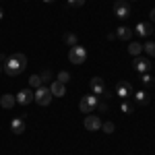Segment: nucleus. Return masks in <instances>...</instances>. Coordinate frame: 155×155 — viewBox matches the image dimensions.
<instances>
[{"mask_svg": "<svg viewBox=\"0 0 155 155\" xmlns=\"http://www.w3.org/2000/svg\"><path fill=\"white\" fill-rule=\"evenodd\" d=\"M132 97H134V101H137L139 106H147V104H149V95H147V91H145V89L134 91V93H132Z\"/></svg>", "mask_w": 155, "mask_h": 155, "instance_id": "obj_15", "label": "nucleus"}, {"mask_svg": "<svg viewBox=\"0 0 155 155\" xmlns=\"http://www.w3.org/2000/svg\"><path fill=\"white\" fill-rule=\"evenodd\" d=\"M15 104H17V99H15V95H11V93H4V95L0 97V106L4 107V110L15 107Z\"/></svg>", "mask_w": 155, "mask_h": 155, "instance_id": "obj_16", "label": "nucleus"}, {"mask_svg": "<svg viewBox=\"0 0 155 155\" xmlns=\"http://www.w3.org/2000/svg\"><path fill=\"white\" fill-rule=\"evenodd\" d=\"M2 17H4V11H2V8H0V19H2Z\"/></svg>", "mask_w": 155, "mask_h": 155, "instance_id": "obj_30", "label": "nucleus"}, {"mask_svg": "<svg viewBox=\"0 0 155 155\" xmlns=\"http://www.w3.org/2000/svg\"><path fill=\"white\" fill-rule=\"evenodd\" d=\"M120 110H122L124 114H132V104H130V101H126V99H122V104H120Z\"/></svg>", "mask_w": 155, "mask_h": 155, "instance_id": "obj_24", "label": "nucleus"}, {"mask_svg": "<svg viewBox=\"0 0 155 155\" xmlns=\"http://www.w3.org/2000/svg\"><path fill=\"white\" fill-rule=\"evenodd\" d=\"M132 2H134V0H132Z\"/></svg>", "mask_w": 155, "mask_h": 155, "instance_id": "obj_34", "label": "nucleus"}, {"mask_svg": "<svg viewBox=\"0 0 155 155\" xmlns=\"http://www.w3.org/2000/svg\"><path fill=\"white\" fill-rule=\"evenodd\" d=\"M41 77H39V74H31V77H29V89H33V91H35V89H39V87H41Z\"/></svg>", "mask_w": 155, "mask_h": 155, "instance_id": "obj_17", "label": "nucleus"}, {"mask_svg": "<svg viewBox=\"0 0 155 155\" xmlns=\"http://www.w3.org/2000/svg\"><path fill=\"white\" fill-rule=\"evenodd\" d=\"M116 37L122 39V41H128V39L132 37V29H130V27H126V25H122V27L116 29Z\"/></svg>", "mask_w": 155, "mask_h": 155, "instance_id": "obj_14", "label": "nucleus"}, {"mask_svg": "<svg viewBox=\"0 0 155 155\" xmlns=\"http://www.w3.org/2000/svg\"><path fill=\"white\" fill-rule=\"evenodd\" d=\"M134 33L141 35V37H149L153 33V27H151L149 21H141V23H137V27H134Z\"/></svg>", "mask_w": 155, "mask_h": 155, "instance_id": "obj_11", "label": "nucleus"}, {"mask_svg": "<svg viewBox=\"0 0 155 155\" xmlns=\"http://www.w3.org/2000/svg\"><path fill=\"white\" fill-rule=\"evenodd\" d=\"M44 2H54V0H44Z\"/></svg>", "mask_w": 155, "mask_h": 155, "instance_id": "obj_31", "label": "nucleus"}, {"mask_svg": "<svg viewBox=\"0 0 155 155\" xmlns=\"http://www.w3.org/2000/svg\"><path fill=\"white\" fill-rule=\"evenodd\" d=\"M11 130L15 134H23L25 132V120L23 118H12L11 120Z\"/></svg>", "mask_w": 155, "mask_h": 155, "instance_id": "obj_13", "label": "nucleus"}, {"mask_svg": "<svg viewBox=\"0 0 155 155\" xmlns=\"http://www.w3.org/2000/svg\"><path fill=\"white\" fill-rule=\"evenodd\" d=\"M141 83H143V87H149V85L155 83V79L151 77V72H143L141 74Z\"/></svg>", "mask_w": 155, "mask_h": 155, "instance_id": "obj_20", "label": "nucleus"}, {"mask_svg": "<svg viewBox=\"0 0 155 155\" xmlns=\"http://www.w3.org/2000/svg\"><path fill=\"white\" fill-rule=\"evenodd\" d=\"M116 95L120 97V99H128V97L132 95V87L128 81H120L118 85H116Z\"/></svg>", "mask_w": 155, "mask_h": 155, "instance_id": "obj_8", "label": "nucleus"}, {"mask_svg": "<svg viewBox=\"0 0 155 155\" xmlns=\"http://www.w3.org/2000/svg\"><path fill=\"white\" fill-rule=\"evenodd\" d=\"M85 128H87V130H99V128H101V120H99V116H95V114H87V116H85Z\"/></svg>", "mask_w": 155, "mask_h": 155, "instance_id": "obj_9", "label": "nucleus"}, {"mask_svg": "<svg viewBox=\"0 0 155 155\" xmlns=\"http://www.w3.org/2000/svg\"><path fill=\"white\" fill-rule=\"evenodd\" d=\"M48 87H50V91H52V95H54V97H64V95H66V85L60 83V81H52Z\"/></svg>", "mask_w": 155, "mask_h": 155, "instance_id": "obj_12", "label": "nucleus"}, {"mask_svg": "<svg viewBox=\"0 0 155 155\" xmlns=\"http://www.w3.org/2000/svg\"><path fill=\"white\" fill-rule=\"evenodd\" d=\"M143 52V44H139V41H132L130 46H128V54L130 56H139Z\"/></svg>", "mask_w": 155, "mask_h": 155, "instance_id": "obj_18", "label": "nucleus"}, {"mask_svg": "<svg viewBox=\"0 0 155 155\" xmlns=\"http://www.w3.org/2000/svg\"><path fill=\"white\" fill-rule=\"evenodd\" d=\"M114 12H116L118 19H128V17H130V4H128L126 0H116Z\"/></svg>", "mask_w": 155, "mask_h": 155, "instance_id": "obj_5", "label": "nucleus"}, {"mask_svg": "<svg viewBox=\"0 0 155 155\" xmlns=\"http://www.w3.org/2000/svg\"><path fill=\"white\" fill-rule=\"evenodd\" d=\"M66 2H68V6H71V8H79V6H83L87 0H66Z\"/></svg>", "mask_w": 155, "mask_h": 155, "instance_id": "obj_25", "label": "nucleus"}, {"mask_svg": "<svg viewBox=\"0 0 155 155\" xmlns=\"http://www.w3.org/2000/svg\"><path fill=\"white\" fill-rule=\"evenodd\" d=\"M62 39H64V44H66V46H77V44H79V41H77V35H74V33H64V37H62Z\"/></svg>", "mask_w": 155, "mask_h": 155, "instance_id": "obj_19", "label": "nucleus"}, {"mask_svg": "<svg viewBox=\"0 0 155 155\" xmlns=\"http://www.w3.org/2000/svg\"><path fill=\"white\" fill-rule=\"evenodd\" d=\"M143 50L149 54V56L155 58V41H147V44H143Z\"/></svg>", "mask_w": 155, "mask_h": 155, "instance_id": "obj_21", "label": "nucleus"}, {"mask_svg": "<svg viewBox=\"0 0 155 155\" xmlns=\"http://www.w3.org/2000/svg\"><path fill=\"white\" fill-rule=\"evenodd\" d=\"M97 104H99L97 95L89 93V95H83V99L79 101V107H81V112H85V114H91V112L97 110Z\"/></svg>", "mask_w": 155, "mask_h": 155, "instance_id": "obj_3", "label": "nucleus"}, {"mask_svg": "<svg viewBox=\"0 0 155 155\" xmlns=\"http://www.w3.org/2000/svg\"><path fill=\"white\" fill-rule=\"evenodd\" d=\"M6 60H8V56H6V54H0V62H2V64H4Z\"/></svg>", "mask_w": 155, "mask_h": 155, "instance_id": "obj_29", "label": "nucleus"}, {"mask_svg": "<svg viewBox=\"0 0 155 155\" xmlns=\"http://www.w3.org/2000/svg\"><path fill=\"white\" fill-rule=\"evenodd\" d=\"M56 81H60V83H68V81H71V72H66V71H60L58 72V79H56Z\"/></svg>", "mask_w": 155, "mask_h": 155, "instance_id": "obj_23", "label": "nucleus"}, {"mask_svg": "<svg viewBox=\"0 0 155 155\" xmlns=\"http://www.w3.org/2000/svg\"><path fill=\"white\" fill-rule=\"evenodd\" d=\"M89 89H91L93 95H104V93H106V83H104V79H101V77H93V79L89 81Z\"/></svg>", "mask_w": 155, "mask_h": 155, "instance_id": "obj_6", "label": "nucleus"}, {"mask_svg": "<svg viewBox=\"0 0 155 155\" xmlns=\"http://www.w3.org/2000/svg\"><path fill=\"white\" fill-rule=\"evenodd\" d=\"M132 68H134L137 72H141V74H143V72H149V71H151V62H149L147 58H141V56H134V62H132Z\"/></svg>", "mask_w": 155, "mask_h": 155, "instance_id": "obj_10", "label": "nucleus"}, {"mask_svg": "<svg viewBox=\"0 0 155 155\" xmlns=\"http://www.w3.org/2000/svg\"><path fill=\"white\" fill-rule=\"evenodd\" d=\"M15 99H17L19 106H29V104L33 101V89H21V91L15 95Z\"/></svg>", "mask_w": 155, "mask_h": 155, "instance_id": "obj_7", "label": "nucleus"}, {"mask_svg": "<svg viewBox=\"0 0 155 155\" xmlns=\"http://www.w3.org/2000/svg\"><path fill=\"white\" fill-rule=\"evenodd\" d=\"M68 60H71L72 64H83L85 60H87V50L83 48V46H72L71 50H68Z\"/></svg>", "mask_w": 155, "mask_h": 155, "instance_id": "obj_4", "label": "nucleus"}, {"mask_svg": "<svg viewBox=\"0 0 155 155\" xmlns=\"http://www.w3.org/2000/svg\"><path fill=\"white\" fill-rule=\"evenodd\" d=\"M97 107H99V112H106V110H107L106 104H97Z\"/></svg>", "mask_w": 155, "mask_h": 155, "instance_id": "obj_28", "label": "nucleus"}, {"mask_svg": "<svg viewBox=\"0 0 155 155\" xmlns=\"http://www.w3.org/2000/svg\"><path fill=\"white\" fill-rule=\"evenodd\" d=\"M101 130L106 132V134H112V132L116 130V126H114V122H101Z\"/></svg>", "mask_w": 155, "mask_h": 155, "instance_id": "obj_22", "label": "nucleus"}, {"mask_svg": "<svg viewBox=\"0 0 155 155\" xmlns=\"http://www.w3.org/2000/svg\"><path fill=\"white\" fill-rule=\"evenodd\" d=\"M0 72H2V66H0Z\"/></svg>", "mask_w": 155, "mask_h": 155, "instance_id": "obj_32", "label": "nucleus"}, {"mask_svg": "<svg viewBox=\"0 0 155 155\" xmlns=\"http://www.w3.org/2000/svg\"><path fill=\"white\" fill-rule=\"evenodd\" d=\"M25 68H27V58H25V54H21V52L11 54L8 60L4 62V72L8 77H19Z\"/></svg>", "mask_w": 155, "mask_h": 155, "instance_id": "obj_1", "label": "nucleus"}, {"mask_svg": "<svg viewBox=\"0 0 155 155\" xmlns=\"http://www.w3.org/2000/svg\"><path fill=\"white\" fill-rule=\"evenodd\" d=\"M149 21H151V23H155V8L149 12Z\"/></svg>", "mask_w": 155, "mask_h": 155, "instance_id": "obj_27", "label": "nucleus"}, {"mask_svg": "<svg viewBox=\"0 0 155 155\" xmlns=\"http://www.w3.org/2000/svg\"><path fill=\"white\" fill-rule=\"evenodd\" d=\"M52 91H50V87L48 85H41L39 89H35L33 91V101L35 104H39V106H48L50 101H52Z\"/></svg>", "mask_w": 155, "mask_h": 155, "instance_id": "obj_2", "label": "nucleus"}, {"mask_svg": "<svg viewBox=\"0 0 155 155\" xmlns=\"http://www.w3.org/2000/svg\"><path fill=\"white\" fill-rule=\"evenodd\" d=\"M153 33H155V29H153Z\"/></svg>", "mask_w": 155, "mask_h": 155, "instance_id": "obj_33", "label": "nucleus"}, {"mask_svg": "<svg viewBox=\"0 0 155 155\" xmlns=\"http://www.w3.org/2000/svg\"><path fill=\"white\" fill-rule=\"evenodd\" d=\"M39 77H41V83L46 85V83H50V79H52V72H50V71H44Z\"/></svg>", "mask_w": 155, "mask_h": 155, "instance_id": "obj_26", "label": "nucleus"}]
</instances>
